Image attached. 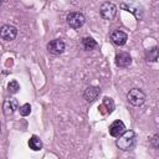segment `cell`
Returning a JSON list of instances; mask_svg holds the SVG:
<instances>
[{"instance_id": "1", "label": "cell", "mask_w": 159, "mask_h": 159, "mask_svg": "<svg viewBox=\"0 0 159 159\" xmlns=\"http://www.w3.org/2000/svg\"><path fill=\"white\" fill-rule=\"evenodd\" d=\"M135 143V133L133 130H125L120 137H118L116 144L122 150H130Z\"/></svg>"}, {"instance_id": "2", "label": "cell", "mask_w": 159, "mask_h": 159, "mask_svg": "<svg viewBox=\"0 0 159 159\" xmlns=\"http://www.w3.org/2000/svg\"><path fill=\"white\" fill-rule=\"evenodd\" d=\"M127 99L132 106L139 107L145 102V94L143 91H140L138 88H133L127 93Z\"/></svg>"}, {"instance_id": "3", "label": "cell", "mask_w": 159, "mask_h": 159, "mask_svg": "<svg viewBox=\"0 0 159 159\" xmlns=\"http://www.w3.org/2000/svg\"><path fill=\"white\" fill-rule=\"evenodd\" d=\"M99 14L104 20H112L114 19L116 14H117V6L113 2H103L99 7Z\"/></svg>"}, {"instance_id": "4", "label": "cell", "mask_w": 159, "mask_h": 159, "mask_svg": "<svg viewBox=\"0 0 159 159\" xmlns=\"http://www.w3.org/2000/svg\"><path fill=\"white\" fill-rule=\"evenodd\" d=\"M66 21H67V25H68L70 27L77 30V29L82 27V26L84 25L86 19H84V16H83L81 12H71V14L67 15Z\"/></svg>"}, {"instance_id": "5", "label": "cell", "mask_w": 159, "mask_h": 159, "mask_svg": "<svg viewBox=\"0 0 159 159\" xmlns=\"http://www.w3.org/2000/svg\"><path fill=\"white\" fill-rule=\"evenodd\" d=\"M65 50H66V45L60 39H55L47 43V51L52 55H61L65 52Z\"/></svg>"}, {"instance_id": "6", "label": "cell", "mask_w": 159, "mask_h": 159, "mask_svg": "<svg viewBox=\"0 0 159 159\" xmlns=\"http://www.w3.org/2000/svg\"><path fill=\"white\" fill-rule=\"evenodd\" d=\"M120 9L132 12L135 16V19H138V20H140L143 17V7L140 5H138V4H134V2H122L120 4Z\"/></svg>"}, {"instance_id": "7", "label": "cell", "mask_w": 159, "mask_h": 159, "mask_svg": "<svg viewBox=\"0 0 159 159\" xmlns=\"http://www.w3.org/2000/svg\"><path fill=\"white\" fill-rule=\"evenodd\" d=\"M17 35V30L12 25H4L0 30V36L4 41H12Z\"/></svg>"}, {"instance_id": "8", "label": "cell", "mask_w": 159, "mask_h": 159, "mask_svg": "<svg viewBox=\"0 0 159 159\" xmlns=\"http://www.w3.org/2000/svg\"><path fill=\"white\" fill-rule=\"evenodd\" d=\"M125 130H127V129H125V125H124V123H123L122 120H114V122L109 125V134H111L112 137H114V138L120 137Z\"/></svg>"}, {"instance_id": "9", "label": "cell", "mask_w": 159, "mask_h": 159, "mask_svg": "<svg viewBox=\"0 0 159 159\" xmlns=\"http://www.w3.org/2000/svg\"><path fill=\"white\" fill-rule=\"evenodd\" d=\"M111 40H112V42H113L114 45H117V46H123V45L127 42L128 36H127L125 32H123V31H120V30H114V31L111 34Z\"/></svg>"}, {"instance_id": "10", "label": "cell", "mask_w": 159, "mask_h": 159, "mask_svg": "<svg viewBox=\"0 0 159 159\" xmlns=\"http://www.w3.org/2000/svg\"><path fill=\"white\" fill-rule=\"evenodd\" d=\"M2 109H4V114L5 116H10L12 114L16 109H19V103L15 98H9L4 102L2 104Z\"/></svg>"}, {"instance_id": "11", "label": "cell", "mask_w": 159, "mask_h": 159, "mask_svg": "<svg viewBox=\"0 0 159 159\" xmlns=\"http://www.w3.org/2000/svg\"><path fill=\"white\" fill-rule=\"evenodd\" d=\"M132 63V57L128 52H119L116 56V65L118 67H128Z\"/></svg>"}, {"instance_id": "12", "label": "cell", "mask_w": 159, "mask_h": 159, "mask_svg": "<svg viewBox=\"0 0 159 159\" xmlns=\"http://www.w3.org/2000/svg\"><path fill=\"white\" fill-rule=\"evenodd\" d=\"M98 94H99V89L97 87H93V86L87 87L83 92V97L87 102H93L98 97Z\"/></svg>"}, {"instance_id": "13", "label": "cell", "mask_w": 159, "mask_h": 159, "mask_svg": "<svg viewBox=\"0 0 159 159\" xmlns=\"http://www.w3.org/2000/svg\"><path fill=\"white\" fill-rule=\"evenodd\" d=\"M29 147H30V149L37 152V150H40L42 148V142L37 135H32L30 138V140H29Z\"/></svg>"}, {"instance_id": "14", "label": "cell", "mask_w": 159, "mask_h": 159, "mask_svg": "<svg viewBox=\"0 0 159 159\" xmlns=\"http://www.w3.org/2000/svg\"><path fill=\"white\" fill-rule=\"evenodd\" d=\"M158 57H159V47H153L145 55V58L148 62H155L158 60Z\"/></svg>"}, {"instance_id": "15", "label": "cell", "mask_w": 159, "mask_h": 159, "mask_svg": "<svg viewBox=\"0 0 159 159\" xmlns=\"http://www.w3.org/2000/svg\"><path fill=\"white\" fill-rule=\"evenodd\" d=\"M82 46H83V48L86 51H91V50H93L97 46V42L92 37H84L82 40Z\"/></svg>"}, {"instance_id": "16", "label": "cell", "mask_w": 159, "mask_h": 159, "mask_svg": "<svg viewBox=\"0 0 159 159\" xmlns=\"http://www.w3.org/2000/svg\"><path fill=\"white\" fill-rule=\"evenodd\" d=\"M103 107L107 108V113H112L113 109H114V102L112 98L109 97H104L103 98Z\"/></svg>"}, {"instance_id": "17", "label": "cell", "mask_w": 159, "mask_h": 159, "mask_svg": "<svg viewBox=\"0 0 159 159\" xmlns=\"http://www.w3.org/2000/svg\"><path fill=\"white\" fill-rule=\"evenodd\" d=\"M19 89H20V84L17 83V81H10L9 82V84H7V91H9V93H16V92H19Z\"/></svg>"}, {"instance_id": "18", "label": "cell", "mask_w": 159, "mask_h": 159, "mask_svg": "<svg viewBox=\"0 0 159 159\" xmlns=\"http://www.w3.org/2000/svg\"><path fill=\"white\" fill-rule=\"evenodd\" d=\"M19 111H20V114H21V116L26 117V116H29L30 112H31V106H30L29 103H25V104H22V106L20 107Z\"/></svg>"}, {"instance_id": "19", "label": "cell", "mask_w": 159, "mask_h": 159, "mask_svg": "<svg viewBox=\"0 0 159 159\" xmlns=\"http://www.w3.org/2000/svg\"><path fill=\"white\" fill-rule=\"evenodd\" d=\"M150 143H152V147L154 149H158L159 150V134H155L152 139H150Z\"/></svg>"}]
</instances>
